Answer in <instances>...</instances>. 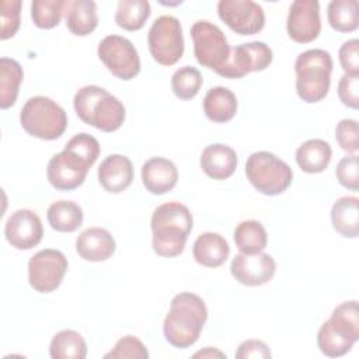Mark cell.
Returning <instances> with one entry per match:
<instances>
[{"instance_id": "cell-1", "label": "cell", "mask_w": 359, "mask_h": 359, "mask_svg": "<svg viewBox=\"0 0 359 359\" xmlns=\"http://www.w3.org/2000/svg\"><path fill=\"white\" fill-rule=\"evenodd\" d=\"M206 320L208 309L198 294L189 292L178 293L172 297L164 318V337L175 348H189L198 341Z\"/></svg>"}, {"instance_id": "cell-2", "label": "cell", "mask_w": 359, "mask_h": 359, "mask_svg": "<svg viewBox=\"0 0 359 359\" xmlns=\"http://www.w3.org/2000/svg\"><path fill=\"white\" fill-rule=\"evenodd\" d=\"M192 224V213L185 205L167 202L157 206L150 220L154 252L165 258L180 255L185 248Z\"/></svg>"}, {"instance_id": "cell-3", "label": "cell", "mask_w": 359, "mask_h": 359, "mask_svg": "<svg viewBox=\"0 0 359 359\" xmlns=\"http://www.w3.org/2000/svg\"><path fill=\"white\" fill-rule=\"evenodd\" d=\"M73 105L77 116L84 123L107 133L119 129L126 115L123 104L98 86L81 87L74 95Z\"/></svg>"}, {"instance_id": "cell-4", "label": "cell", "mask_w": 359, "mask_h": 359, "mask_svg": "<svg viewBox=\"0 0 359 359\" xmlns=\"http://www.w3.org/2000/svg\"><path fill=\"white\" fill-rule=\"evenodd\" d=\"M359 339V309L356 300L337 306L317 334L320 351L330 358L344 356Z\"/></svg>"}, {"instance_id": "cell-5", "label": "cell", "mask_w": 359, "mask_h": 359, "mask_svg": "<svg viewBox=\"0 0 359 359\" xmlns=\"http://www.w3.org/2000/svg\"><path fill=\"white\" fill-rule=\"evenodd\" d=\"M296 93L304 102L314 104L325 98L331 84L332 57L324 49H309L294 62Z\"/></svg>"}, {"instance_id": "cell-6", "label": "cell", "mask_w": 359, "mask_h": 359, "mask_svg": "<svg viewBox=\"0 0 359 359\" xmlns=\"http://www.w3.org/2000/svg\"><path fill=\"white\" fill-rule=\"evenodd\" d=\"M22 129L38 139L55 140L67 128L66 111L53 100L45 95L29 98L20 112Z\"/></svg>"}, {"instance_id": "cell-7", "label": "cell", "mask_w": 359, "mask_h": 359, "mask_svg": "<svg viewBox=\"0 0 359 359\" xmlns=\"http://www.w3.org/2000/svg\"><path fill=\"white\" fill-rule=\"evenodd\" d=\"M245 175L258 192L268 196L285 192L293 181L292 168L269 151L252 153L245 163Z\"/></svg>"}, {"instance_id": "cell-8", "label": "cell", "mask_w": 359, "mask_h": 359, "mask_svg": "<svg viewBox=\"0 0 359 359\" xmlns=\"http://www.w3.org/2000/svg\"><path fill=\"white\" fill-rule=\"evenodd\" d=\"M191 38L198 63L222 76L231 55V48L223 31L213 22L201 20L191 27Z\"/></svg>"}, {"instance_id": "cell-9", "label": "cell", "mask_w": 359, "mask_h": 359, "mask_svg": "<svg viewBox=\"0 0 359 359\" xmlns=\"http://www.w3.org/2000/svg\"><path fill=\"white\" fill-rule=\"evenodd\" d=\"M147 45L150 55L158 65H175L184 55V38L180 20L172 15L156 18L147 32Z\"/></svg>"}, {"instance_id": "cell-10", "label": "cell", "mask_w": 359, "mask_h": 359, "mask_svg": "<svg viewBox=\"0 0 359 359\" xmlns=\"http://www.w3.org/2000/svg\"><path fill=\"white\" fill-rule=\"evenodd\" d=\"M104 66L121 80H132L140 72V57L133 43L121 35H108L97 49Z\"/></svg>"}, {"instance_id": "cell-11", "label": "cell", "mask_w": 359, "mask_h": 359, "mask_svg": "<svg viewBox=\"0 0 359 359\" xmlns=\"http://www.w3.org/2000/svg\"><path fill=\"white\" fill-rule=\"evenodd\" d=\"M67 258L59 250L45 248L34 254L28 262V282L39 293L56 290L67 271Z\"/></svg>"}, {"instance_id": "cell-12", "label": "cell", "mask_w": 359, "mask_h": 359, "mask_svg": "<svg viewBox=\"0 0 359 359\" xmlns=\"http://www.w3.org/2000/svg\"><path fill=\"white\" fill-rule=\"evenodd\" d=\"M93 165L86 157L65 146V149L55 154L46 168L49 184L59 191H72L79 188Z\"/></svg>"}, {"instance_id": "cell-13", "label": "cell", "mask_w": 359, "mask_h": 359, "mask_svg": "<svg viewBox=\"0 0 359 359\" xmlns=\"http://www.w3.org/2000/svg\"><path fill=\"white\" fill-rule=\"evenodd\" d=\"M217 14L231 31L240 35L258 34L265 25L262 7L251 0H220Z\"/></svg>"}, {"instance_id": "cell-14", "label": "cell", "mask_w": 359, "mask_h": 359, "mask_svg": "<svg viewBox=\"0 0 359 359\" xmlns=\"http://www.w3.org/2000/svg\"><path fill=\"white\" fill-rule=\"evenodd\" d=\"M273 59L271 48L259 41L241 43L231 49V55L222 77L240 79L251 72L265 70Z\"/></svg>"}, {"instance_id": "cell-15", "label": "cell", "mask_w": 359, "mask_h": 359, "mask_svg": "<svg viewBox=\"0 0 359 359\" xmlns=\"http://www.w3.org/2000/svg\"><path fill=\"white\" fill-rule=\"evenodd\" d=\"M286 29L289 38L297 43L313 42L321 31L318 1L294 0L289 8Z\"/></svg>"}, {"instance_id": "cell-16", "label": "cell", "mask_w": 359, "mask_h": 359, "mask_svg": "<svg viewBox=\"0 0 359 359\" xmlns=\"http://www.w3.org/2000/svg\"><path fill=\"white\" fill-rule=\"evenodd\" d=\"M4 236L11 247L17 250H31L42 240V222L35 212L29 209H18L7 219Z\"/></svg>"}, {"instance_id": "cell-17", "label": "cell", "mask_w": 359, "mask_h": 359, "mask_svg": "<svg viewBox=\"0 0 359 359\" xmlns=\"http://www.w3.org/2000/svg\"><path fill=\"white\" fill-rule=\"evenodd\" d=\"M233 278L245 286H261L268 283L275 272V259L265 252L237 254L230 265Z\"/></svg>"}, {"instance_id": "cell-18", "label": "cell", "mask_w": 359, "mask_h": 359, "mask_svg": "<svg viewBox=\"0 0 359 359\" xmlns=\"http://www.w3.org/2000/svg\"><path fill=\"white\" fill-rule=\"evenodd\" d=\"M115 248V238L102 227H88L76 240L77 254L90 262L107 261L114 255Z\"/></svg>"}, {"instance_id": "cell-19", "label": "cell", "mask_w": 359, "mask_h": 359, "mask_svg": "<svg viewBox=\"0 0 359 359\" xmlns=\"http://www.w3.org/2000/svg\"><path fill=\"white\" fill-rule=\"evenodd\" d=\"M178 181L175 164L164 157H151L142 165V182L153 195H163L171 191Z\"/></svg>"}, {"instance_id": "cell-20", "label": "cell", "mask_w": 359, "mask_h": 359, "mask_svg": "<svg viewBox=\"0 0 359 359\" xmlns=\"http://www.w3.org/2000/svg\"><path fill=\"white\" fill-rule=\"evenodd\" d=\"M98 181L111 194L125 191L133 181L132 161L122 154H109L98 167Z\"/></svg>"}, {"instance_id": "cell-21", "label": "cell", "mask_w": 359, "mask_h": 359, "mask_svg": "<svg viewBox=\"0 0 359 359\" xmlns=\"http://www.w3.org/2000/svg\"><path fill=\"white\" fill-rule=\"evenodd\" d=\"M199 163L208 177L213 180H227L237 168V153L223 143L209 144L203 149Z\"/></svg>"}, {"instance_id": "cell-22", "label": "cell", "mask_w": 359, "mask_h": 359, "mask_svg": "<svg viewBox=\"0 0 359 359\" xmlns=\"http://www.w3.org/2000/svg\"><path fill=\"white\" fill-rule=\"evenodd\" d=\"M192 254L199 265L206 268H217L229 258L230 247L223 236L206 231L199 234L195 240Z\"/></svg>"}, {"instance_id": "cell-23", "label": "cell", "mask_w": 359, "mask_h": 359, "mask_svg": "<svg viewBox=\"0 0 359 359\" xmlns=\"http://www.w3.org/2000/svg\"><path fill=\"white\" fill-rule=\"evenodd\" d=\"M65 18L72 34L77 36L90 35L98 25L97 4L93 0H67Z\"/></svg>"}, {"instance_id": "cell-24", "label": "cell", "mask_w": 359, "mask_h": 359, "mask_svg": "<svg viewBox=\"0 0 359 359\" xmlns=\"http://www.w3.org/2000/svg\"><path fill=\"white\" fill-rule=\"evenodd\" d=\"M203 112L209 121L216 123L231 121L237 112L234 93L227 87H212L203 98Z\"/></svg>"}, {"instance_id": "cell-25", "label": "cell", "mask_w": 359, "mask_h": 359, "mask_svg": "<svg viewBox=\"0 0 359 359\" xmlns=\"http://www.w3.org/2000/svg\"><path fill=\"white\" fill-rule=\"evenodd\" d=\"M332 157L331 146L323 139H310L296 150V163L307 174L323 172Z\"/></svg>"}, {"instance_id": "cell-26", "label": "cell", "mask_w": 359, "mask_h": 359, "mask_svg": "<svg viewBox=\"0 0 359 359\" xmlns=\"http://www.w3.org/2000/svg\"><path fill=\"white\" fill-rule=\"evenodd\" d=\"M332 227L342 237L356 238L359 236V199L356 196H342L337 199L331 209Z\"/></svg>"}, {"instance_id": "cell-27", "label": "cell", "mask_w": 359, "mask_h": 359, "mask_svg": "<svg viewBox=\"0 0 359 359\" xmlns=\"http://www.w3.org/2000/svg\"><path fill=\"white\" fill-rule=\"evenodd\" d=\"M24 79L21 65L10 57L0 59V108L7 109L15 104Z\"/></svg>"}, {"instance_id": "cell-28", "label": "cell", "mask_w": 359, "mask_h": 359, "mask_svg": "<svg viewBox=\"0 0 359 359\" xmlns=\"http://www.w3.org/2000/svg\"><path fill=\"white\" fill-rule=\"evenodd\" d=\"M46 217L53 230L60 233H72L81 226L83 210L76 202L56 201L48 208Z\"/></svg>"}, {"instance_id": "cell-29", "label": "cell", "mask_w": 359, "mask_h": 359, "mask_svg": "<svg viewBox=\"0 0 359 359\" xmlns=\"http://www.w3.org/2000/svg\"><path fill=\"white\" fill-rule=\"evenodd\" d=\"M49 355L52 359H84L87 356V344L77 331L63 330L53 335Z\"/></svg>"}, {"instance_id": "cell-30", "label": "cell", "mask_w": 359, "mask_h": 359, "mask_svg": "<svg viewBox=\"0 0 359 359\" xmlns=\"http://www.w3.org/2000/svg\"><path fill=\"white\" fill-rule=\"evenodd\" d=\"M234 243L241 254L262 252L268 243L266 230L257 220H244L234 230Z\"/></svg>"}, {"instance_id": "cell-31", "label": "cell", "mask_w": 359, "mask_h": 359, "mask_svg": "<svg viewBox=\"0 0 359 359\" xmlns=\"http://www.w3.org/2000/svg\"><path fill=\"white\" fill-rule=\"evenodd\" d=\"M327 18L338 32H352L359 27L358 0H334L328 4Z\"/></svg>"}, {"instance_id": "cell-32", "label": "cell", "mask_w": 359, "mask_h": 359, "mask_svg": "<svg viewBox=\"0 0 359 359\" xmlns=\"http://www.w3.org/2000/svg\"><path fill=\"white\" fill-rule=\"evenodd\" d=\"M151 13L150 3L146 0H121L115 13V22L126 31L143 28Z\"/></svg>"}, {"instance_id": "cell-33", "label": "cell", "mask_w": 359, "mask_h": 359, "mask_svg": "<svg viewBox=\"0 0 359 359\" xmlns=\"http://www.w3.org/2000/svg\"><path fill=\"white\" fill-rule=\"evenodd\" d=\"M203 79L201 72L192 66H182L171 77V88L177 98L188 101L196 97L202 87Z\"/></svg>"}, {"instance_id": "cell-34", "label": "cell", "mask_w": 359, "mask_h": 359, "mask_svg": "<svg viewBox=\"0 0 359 359\" xmlns=\"http://www.w3.org/2000/svg\"><path fill=\"white\" fill-rule=\"evenodd\" d=\"M65 6V0H34L31 3V18L38 28L50 29L60 22Z\"/></svg>"}, {"instance_id": "cell-35", "label": "cell", "mask_w": 359, "mask_h": 359, "mask_svg": "<svg viewBox=\"0 0 359 359\" xmlns=\"http://www.w3.org/2000/svg\"><path fill=\"white\" fill-rule=\"evenodd\" d=\"M105 359H125V358H136V359H147L149 352L146 345L133 335H126L115 344L114 349L104 355Z\"/></svg>"}, {"instance_id": "cell-36", "label": "cell", "mask_w": 359, "mask_h": 359, "mask_svg": "<svg viewBox=\"0 0 359 359\" xmlns=\"http://www.w3.org/2000/svg\"><path fill=\"white\" fill-rule=\"evenodd\" d=\"M20 0H1V13H0V38L3 41L14 36L20 28V13H21Z\"/></svg>"}, {"instance_id": "cell-37", "label": "cell", "mask_w": 359, "mask_h": 359, "mask_svg": "<svg viewBox=\"0 0 359 359\" xmlns=\"http://www.w3.org/2000/svg\"><path fill=\"white\" fill-rule=\"evenodd\" d=\"M335 139L342 150L356 154L359 150V126L355 119H341L335 128Z\"/></svg>"}, {"instance_id": "cell-38", "label": "cell", "mask_w": 359, "mask_h": 359, "mask_svg": "<svg viewBox=\"0 0 359 359\" xmlns=\"http://www.w3.org/2000/svg\"><path fill=\"white\" fill-rule=\"evenodd\" d=\"M335 175L338 182L345 187L346 189H351L356 192L359 189V168H358V156L351 154L346 157H342L335 168Z\"/></svg>"}, {"instance_id": "cell-39", "label": "cell", "mask_w": 359, "mask_h": 359, "mask_svg": "<svg viewBox=\"0 0 359 359\" xmlns=\"http://www.w3.org/2000/svg\"><path fill=\"white\" fill-rule=\"evenodd\" d=\"M338 97L345 107L358 109L359 108V76L344 74L338 81Z\"/></svg>"}, {"instance_id": "cell-40", "label": "cell", "mask_w": 359, "mask_h": 359, "mask_svg": "<svg viewBox=\"0 0 359 359\" xmlns=\"http://www.w3.org/2000/svg\"><path fill=\"white\" fill-rule=\"evenodd\" d=\"M338 56L345 74H359V41L356 38L344 42L339 48Z\"/></svg>"}, {"instance_id": "cell-41", "label": "cell", "mask_w": 359, "mask_h": 359, "mask_svg": "<svg viewBox=\"0 0 359 359\" xmlns=\"http://www.w3.org/2000/svg\"><path fill=\"white\" fill-rule=\"evenodd\" d=\"M272 356L269 348L265 342L259 339H247L240 344L236 358L237 359H250V358H259V359H269Z\"/></svg>"}, {"instance_id": "cell-42", "label": "cell", "mask_w": 359, "mask_h": 359, "mask_svg": "<svg viewBox=\"0 0 359 359\" xmlns=\"http://www.w3.org/2000/svg\"><path fill=\"white\" fill-rule=\"evenodd\" d=\"M215 356H217V358H226V355H224L223 352H220V351H217V349H213V348H210V346H208V348H205L203 351H199V352H196V353L194 355V358H215Z\"/></svg>"}]
</instances>
